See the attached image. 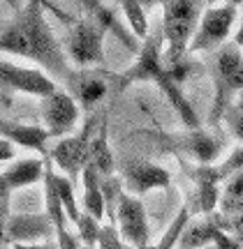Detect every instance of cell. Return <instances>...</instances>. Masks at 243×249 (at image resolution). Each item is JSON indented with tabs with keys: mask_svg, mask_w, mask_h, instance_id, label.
I'll use <instances>...</instances> for the list:
<instances>
[{
	"mask_svg": "<svg viewBox=\"0 0 243 249\" xmlns=\"http://www.w3.org/2000/svg\"><path fill=\"white\" fill-rule=\"evenodd\" d=\"M58 88L56 81L35 67H23L12 60L0 58V90H12V92H23L33 97H46Z\"/></svg>",
	"mask_w": 243,
	"mask_h": 249,
	"instance_id": "cell-10",
	"label": "cell"
},
{
	"mask_svg": "<svg viewBox=\"0 0 243 249\" xmlns=\"http://www.w3.org/2000/svg\"><path fill=\"white\" fill-rule=\"evenodd\" d=\"M49 235H56L54 222L49 214H9L5 222V240L17 242H46Z\"/></svg>",
	"mask_w": 243,
	"mask_h": 249,
	"instance_id": "cell-13",
	"label": "cell"
},
{
	"mask_svg": "<svg viewBox=\"0 0 243 249\" xmlns=\"http://www.w3.org/2000/svg\"><path fill=\"white\" fill-rule=\"evenodd\" d=\"M208 0H167L162 5V35H164V62L188 58L190 39L197 30Z\"/></svg>",
	"mask_w": 243,
	"mask_h": 249,
	"instance_id": "cell-2",
	"label": "cell"
},
{
	"mask_svg": "<svg viewBox=\"0 0 243 249\" xmlns=\"http://www.w3.org/2000/svg\"><path fill=\"white\" fill-rule=\"evenodd\" d=\"M213 86H216V97L211 108V124L220 123L232 108L234 97L243 92V51L236 44L227 42L216 51Z\"/></svg>",
	"mask_w": 243,
	"mask_h": 249,
	"instance_id": "cell-3",
	"label": "cell"
},
{
	"mask_svg": "<svg viewBox=\"0 0 243 249\" xmlns=\"http://www.w3.org/2000/svg\"><path fill=\"white\" fill-rule=\"evenodd\" d=\"M109 28L95 17L77 18L65 42V53L77 67H98L104 62V35Z\"/></svg>",
	"mask_w": 243,
	"mask_h": 249,
	"instance_id": "cell-5",
	"label": "cell"
},
{
	"mask_svg": "<svg viewBox=\"0 0 243 249\" xmlns=\"http://www.w3.org/2000/svg\"><path fill=\"white\" fill-rule=\"evenodd\" d=\"M167 0H142V5H144V9H153V7H162Z\"/></svg>",
	"mask_w": 243,
	"mask_h": 249,
	"instance_id": "cell-30",
	"label": "cell"
},
{
	"mask_svg": "<svg viewBox=\"0 0 243 249\" xmlns=\"http://www.w3.org/2000/svg\"><path fill=\"white\" fill-rule=\"evenodd\" d=\"M109 81H114V76L104 70L86 67V70H74L72 79L65 83V88L81 107L90 108L104 99V95L109 92Z\"/></svg>",
	"mask_w": 243,
	"mask_h": 249,
	"instance_id": "cell-12",
	"label": "cell"
},
{
	"mask_svg": "<svg viewBox=\"0 0 243 249\" xmlns=\"http://www.w3.org/2000/svg\"><path fill=\"white\" fill-rule=\"evenodd\" d=\"M183 150L188 152L190 157H195L199 164L208 166V164H213L220 157L223 145L206 129H190V134L185 136V141H183Z\"/></svg>",
	"mask_w": 243,
	"mask_h": 249,
	"instance_id": "cell-19",
	"label": "cell"
},
{
	"mask_svg": "<svg viewBox=\"0 0 243 249\" xmlns=\"http://www.w3.org/2000/svg\"><path fill=\"white\" fill-rule=\"evenodd\" d=\"M74 226H77V231H79V242L83 245V247H95V245H98L100 231H102L100 219H95L93 214H88V213H83V210H81L79 222L74 224Z\"/></svg>",
	"mask_w": 243,
	"mask_h": 249,
	"instance_id": "cell-23",
	"label": "cell"
},
{
	"mask_svg": "<svg viewBox=\"0 0 243 249\" xmlns=\"http://www.w3.org/2000/svg\"><path fill=\"white\" fill-rule=\"evenodd\" d=\"M44 171L46 160H37V157H28V160H19L9 164L5 171H0V196L7 198L12 192L44 180Z\"/></svg>",
	"mask_w": 243,
	"mask_h": 249,
	"instance_id": "cell-15",
	"label": "cell"
},
{
	"mask_svg": "<svg viewBox=\"0 0 243 249\" xmlns=\"http://www.w3.org/2000/svg\"><path fill=\"white\" fill-rule=\"evenodd\" d=\"M30 2H37V5H42V7H44L46 12H51V14H56V17L61 18V21H65V23H70V26H72L74 21H77V18L70 17L67 12H63V9L58 7V5H54L51 0H30Z\"/></svg>",
	"mask_w": 243,
	"mask_h": 249,
	"instance_id": "cell-26",
	"label": "cell"
},
{
	"mask_svg": "<svg viewBox=\"0 0 243 249\" xmlns=\"http://www.w3.org/2000/svg\"><path fill=\"white\" fill-rule=\"evenodd\" d=\"M204 249H216V247H213V245H211V247H204Z\"/></svg>",
	"mask_w": 243,
	"mask_h": 249,
	"instance_id": "cell-34",
	"label": "cell"
},
{
	"mask_svg": "<svg viewBox=\"0 0 243 249\" xmlns=\"http://www.w3.org/2000/svg\"><path fill=\"white\" fill-rule=\"evenodd\" d=\"M44 14L46 9L42 5L26 0V5L0 33V53L30 60L54 81L67 83L74 70L70 67V58L56 39Z\"/></svg>",
	"mask_w": 243,
	"mask_h": 249,
	"instance_id": "cell-1",
	"label": "cell"
},
{
	"mask_svg": "<svg viewBox=\"0 0 243 249\" xmlns=\"http://www.w3.org/2000/svg\"><path fill=\"white\" fill-rule=\"evenodd\" d=\"M236 23L234 5H206L204 14L199 18L197 30L190 39L188 53H208L218 51L232 35V28Z\"/></svg>",
	"mask_w": 243,
	"mask_h": 249,
	"instance_id": "cell-6",
	"label": "cell"
},
{
	"mask_svg": "<svg viewBox=\"0 0 243 249\" xmlns=\"http://www.w3.org/2000/svg\"><path fill=\"white\" fill-rule=\"evenodd\" d=\"M216 249H241L243 242L234 240L232 235H227L220 226L213 222H197L192 226H185L183 233L179 235V242L174 249H204V247Z\"/></svg>",
	"mask_w": 243,
	"mask_h": 249,
	"instance_id": "cell-14",
	"label": "cell"
},
{
	"mask_svg": "<svg viewBox=\"0 0 243 249\" xmlns=\"http://www.w3.org/2000/svg\"><path fill=\"white\" fill-rule=\"evenodd\" d=\"M100 118L90 116L88 120L83 123L79 134H70V136L58 139V143H56L54 148L49 150V155H46L56 169H61V173H65L70 180L79 178L83 166L88 164L90 139H93V132H95V127H98Z\"/></svg>",
	"mask_w": 243,
	"mask_h": 249,
	"instance_id": "cell-7",
	"label": "cell"
},
{
	"mask_svg": "<svg viewBox=\"0 0 243 249\" xmlns=\"http://www.w3.org/2000/svg\"><path fill=\"white\" fill-rule=\"evenodd\" d=\"M118 5L123 9V14H125L132 35L137 39H146V35L151 33V23H148V17H146L142 0H118Z\"/></svg>",
	"mask_w": 243,
	"mask_h": 249,
	"instance_id": "cell-21",
	"label": "cell"
},
{
	"mask_svg": "<svg viewBox=\"0 0 243 249\" xmlns=\"http://www.w3.org/2000/svg\"><path fill=\"white\" fill-rule=\"evenodd\" d=\"M83 249H93V247H83Z\"/></svg>",
	"mask_w": 243,
	"mask_h": 249,
	"instance_id": "cell-35",
	"label": "cell"
},
{
	"mask_svg": "<svg viewBox=\"0 0 243 249\" xmlns=\"http://www.w3.org/2000/svg\"><path fill=\"white\" fill-rule=\"evenodd\" d=\"M234 44H236V46H239V49H241V51H243V18H241V21H239V28H236Z\"/></svg>",
	"mask_w": 243,
	"mask_h": 249,
	"instance_id": "cell-29",
	"label": "cell"
},
{
	"mask_svg": "<svg viewBox=\"0 0 243 249\" xmlns=\"http://www.w3.org/2000/svg\"><path fill=\"white\" fill-rule=\"evenodd\" d=\"M7 2H9V5H12L14 9H17V12L23 7V5H26V0H7Z\"/></svg>",
	"mask_w": 243,
	"mask_h": 249,
	"instance_id": "cell-32",
	"label": "cell"
},
{
	"mask_svg": "<svg viewBox=\"0 0 243 249\" xmlns=\"http://www.w3.org/2000/svg\"><path fill=\"white\" fill-rule=\"evenodd\" d=\"M0 139L9 141L12 145H21L26 150L33 152H42L49 155V132L40 124H26V123H17V120H7V118H0Z\"/></svg>",
	"mask_w": 243,
	"mask_h": 249,
	"instance_id": "cell-16",
	"label": "cell"
},
{
	"mask_svg": "<svg viewBox=\"0 0 243 249\" xmlns=\"http://www.w3.org/2000/svg\"><path fill=\"white\" fill-rule=\"evenodd\" d=\"M88 164H93L95 169L100 171V176H111L114 169H116V161H114V152H111V145H109V123L107 116L102 113L98 127L93 132V139H90V148H88Z\"/></svg>",
	"mask_w": 243,
	"mask_h": 249,
	"instance_id": "cell-17",
	"label": "cell"
},
{
	"mask_svg": "<svg viewBox=\"0 0 243 249\" xmlns=\"http://www.w3.org/2000/svg\"><path fill=\"white\" fill-rule=\"evenodd\" d=\"M81 5H83L86 9H88V0H81Z\"/></svg>",
	"mask_w": 243,
	"mask_h": 249,
	"instance_id": "cell-33",
	"label": "cell"
},
{
	"mask_svg": "<svg viewBox=\"0 0 243 249\" xmlns=\"http://www.w3.org/2000/svg\"><path fill=\"white\" fill-rule=\"evenodd\" d=\"M123 189L135 196L148 194L153 189H167L171 185V173L160 164H151L144 160L127 161L121 169Z\"/></svg>",
	"mask_w": 243,
	"mask_h": 249,
	"instance_id": "cell-11",
	"label": "cell"
},
{
	"mask_svg": "<svg viewBox=\"0 0 243 249\" xmlns=\"http://www.w3.org/2000/svg\"><path fill=\"white\" fill-rule=\"evenodd\" d=\"M220 203L227 214H239L243 213V169L232 173L225 180L223 194H220Z\"/></svg>",
	"mask_w": 243,
	"mask_h": 249,
	"instance_id": "cell-20",
	"label": "cell"
},
{
	"mask_svg": "<svg viewBox=\"0 0 243 249\" xmlns=\"http://www.w3.org/2000/svg\"><path fill=\"white\" fill-rule=\"evenodd\" d=\"M81 182H83V213L93 214L95 219L107 217V203H104V189H102V176L93 164H86L81 171Z\"/></svg>",
	"mask_w": 243,
	"mask_h": 249,
	"instance_id": "cell-18",
	"label": "cell"
},
{
	"mask_svg": "<svg viewBox=\"0 0 243 249\" xmlns=\"http://www.w3.org/2000/svg\"><path fill=\"white\" fill-rule=\"evenodd\" d=\"M144 44L137 51V60L123 74L114 76L118 90H125L132 83H155L160 86L169 76V67L164 65V35L162 30H151Z\"/></svg>",
	"mask_w": 243,
	"mask_h": 249,
	"instance_id": "cell-4",
	"label": "cell"
},
{
	"mask_svg": "<svg viewBox=\"0 0 243 249\" xmlns=\"http://www.w3.org/2000/svg\"><path fill=\"white\" fill-rule=\"evenodd\" d=\"M12 157H14V145L9 141H5V139H0V166L5 161H9Z\"/></svg>",
	"mask_w": 243,
	"mask_h": 249,
	"instance_id": "cell-27",
	"label": "cell"
},
{
	"mask_svg": "<svg viewBox=\"0 0 243 249\" xmlns=\"http://www.w3.org/2000/svg\"><path fill=\"white\" fill-rule=\"evenodd\" d=\"M12 249H58V247L49 245V242H17V245H12Z\"/></svg>",
	"mask_w": 243,
	"mask_h": 249,
	"instance_id": "cell-28",
	"label": "cell"
},
{
	"mask_svg": "<svg viewBox=\"0 0 243 249\" xmlns=\"http://www.w3.org/2000/svg\"><path fill=\"white\" fill-rule=\"evenodd\" d=\"M42 127H44L51 139H63L74 134L79 124V102L67 92V90L56 88L51 95L42 97Z\"/></svg>",
	"mask_w": 243,
	"mask_h": 249,
	"instance_id": "cell-9",
	"label": "cell"
},
{
	"mask_svg": "<svg viewBox=\"0 0 243 249\" xmlns=\"http://www.w3.org/2000/svg\"><path fill=\"white\" fill-rule=\"evenodd\" d=\"M54 182H56V189H58V196H61V203H63L65 213L70 217V222L77 224L79 222V203H77V194H74V180H70L65 173H58V169L54 166Z\"/></svg>",
	"mask_w": 243,
	"mask_h": 249,
	"instance_id": "cell-22",
	"label": "cell"
},
{
	"mask_svg": "<svg viewBox=\"0 0 243 249\" xmlns=\"http://www.w3.org/2000/svg\"><path fill=\"white\" fill-rule=\"evenodd\" d=\"M243 0H208V5H241Z\"/></svg>",
	"mask_w": 243,
	"mask_h": 249,
	"instance_id": "cell-31",
	"label": "cell"
},
{
	"mask_svg": "<svg viewBox=\"0 0 243 249\" xmlns=\"http://www.w3.org/2000/svg\"><path fill=\"white\" fill-rule=\"evenodd\" d=\"M114 226H118L123 242H127L132 249H144L146 245H151V226H148L144 205L135 194L125 189H121L118 194Z\"/></svg>",
	"mask_w": 243,
	"mask_h": 249,
	"instance_id": "cell-8",
	"label": "cell"
},
{
	"mask_svg": "<svg viewBox=\"0 0 243 249\" xmlns=\"http://www.w3.org/2000/svg\"><path fill=\"white\" fill-rule=\"evenodd\" d=\"M225 118L229 120V127H232L234 136L243 141V107H239V108H229V111L225 113Z\"/></svg>",
	"mask_w": 243,
	"mask_h": 249,
	"instance_id": "cell-25",
	"label": "cell"
},
{
	"mask_svg": "<svg viewBox=\"0 0 243 249\" xmlns=\"http://www.w3.org/2000/svg\"><path fill=\"white\" fill-rule=\"evenodd\" d=\"M95 247L98 249H123V238H121V233H118V229L114 226V224L102 226Z\"/></svg>",
	"mask_w": 243,
	"mask_h": 249,
	"instance_id": "cell-24",
	"label": "cell"
}]
</instances>
